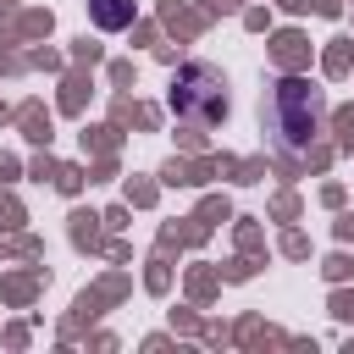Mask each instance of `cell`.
Returning <instances> with one entry per match:
<instances>
[{
    "mask_svg": "<svg viewBox=\"0 0 354 354\" xmlns=\"http://www.w3.org/2000/svg\"><path fill=\"white\" fill-rule=\"evenodd\" d=\"M321 116H326V100L321 88H310L304 77H288L271 88V133L288 155H304L310 138L321 133Z\"/></svg>",
    "mask_w": 354,
    "mask_h": 354,
    "instance_id": "1",
    "label": "cell"
},
{
    "mask_svg": "<svg viewBox=\"0 0 354 354\" xmlns=\"http://www.w3.org/2000/svg\"><path fill=\"white\" fill-rule=\"evenodd\" d=\"M227 83L210 72V66H188L177 83H171V111L183 116V122H194V127H205V122H216L221 111H227V94H221Z\"/></svg>",
    "mask_w": 354,
    "mask_h": 354,
    "instance_id": "2",
    "label": "cell"
},
{
    "mask_svg": "<svg viewBox=\"0 0 354 354\" xmlns=\"http://www.w3.org/2000/svg\"><path fill=\"white\" fill-rule=\"evenodd\" d=\"M88 17H94V28L122 33V28L133 22V0H88Z\"/></svg>",
    "mask_w": 354,
    "mask_h": 354,
    "instance_id": "3",
    "label": "cell"
}]
</instances>
